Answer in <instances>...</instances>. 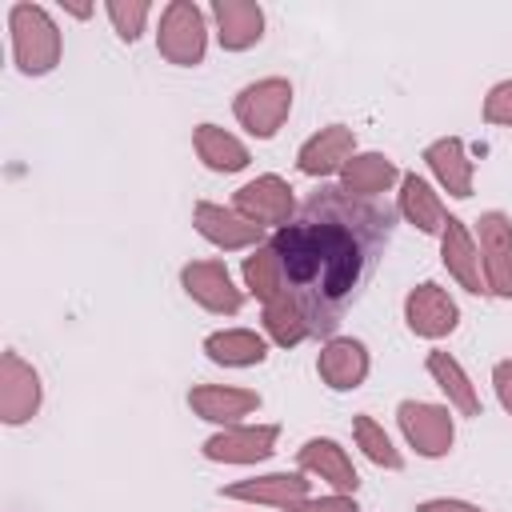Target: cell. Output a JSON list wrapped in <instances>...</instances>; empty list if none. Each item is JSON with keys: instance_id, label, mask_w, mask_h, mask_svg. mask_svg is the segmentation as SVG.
<instances>
[{"instance_id": "f1b7e54d", "label": "cell", "mask_w": 512, "mask_h": 512, "mask_svg": "<svg viewBox=\"0 0 512 512\" xmlns=\"http://www.w3.org/2000/svg\"><path fill=\"white\" fill-rule=\"evenodd\" d=\"M104 12H108V20H112L116 36H120L124 44H136L140 32H144V24H148V16H152V4H148V0H108Z\"/></svg>"}, {"instance_id": "8992f818", "label": "cell", "mask_w": 512, "mask_h": 512, "mask_svg": "<svg viewBox=\"0 0 512 512\" xmlns=\"http://www.w3.org/2000/svg\"><path fill=\"white\" fill-rule=\"evenodd\" d=\"M44 400V384L40 372L20 356V352H4L0 356V420L4 424H28L40 412Z\"/></svg>"}, {"instance_id": "8fae6325", "label": "cell", "mask_w": 512, "mask_h": 512, "mask_svg": "<svg viewBox=\"0 0 512 512\" xmlns=\"http://www.w3.org/2000/svg\"><path fill=\"white\" fill-rule=\"evenodd\" d=\"M404 320H408V328H412L416 336L440 340V336L456 332L460 308H456V300L448 296V288L424 280V284H416V288L404 296Z\"/></svg>"}, {"instance_id": "6da1fadb", "label": "cell", "mask_w": 512, "mask_h": 512, "mask_svg": "<svg viewBox=\"0 0 512 512\" xmlns=\"http://www.w3.org/2000/svg\"><path fill=\"white\" fill-rule=\"evenodd\" d=\"M392 228L396 208L352 196L340 184L316 188L296 216L276 228L272 248L284 268V288L312 336H332L340 328L392 244Z\"/></svg>"}, {"instance_id": "2e32d148", "label": "cell", "mask_w": 512, "mask_h": 512, "mask_svg": "<svg viewBox=\"0 0 512 512\" xmlns=\"http://www.w3.org/2000/svg\"><path fill=\"white\" fill-rule=\"evenodd\" d=\"M188 408L208 420V424H224L232 428L240 416H252L260 408V392L252 388H236V384H196L188 392Z\"/></svg>"}, {"instance_id": "30bf717a", "label": "cell", "mask_w": 512, "mask_h": 512, "mask_svg": "<svg viewBox=\"0 0 512 512\" xmlns=\"http://www.w3.org/2000/svg\"><path fill=\"white\" fill-rule=\"evenodd\" d=\"M276 424H232L204 440V456L216 464H260L276 452Z\"/></svg>"}, {"instance_id": "5b68a950", "label": "cell", "mask_w": 512, "mask_h": 512, "mask_svg": "<svg viewBox=\"0 0 512 512\" xmlns=\"http://www.w3.org/2000/svg\"><path fill=\"white\" fill-rule=\"evenodd\" d=\"M396 424L404 432V440L416 448V456H448L452 440H456V424H452V408L444 404H428V400H400L396 404Z\"/></svg>"}, {"instance_id": "44dd1931", "label": "cell", "mask_w": 512, "mask_h": 512, "mask_svg": "<svg viewBox=\"0 0 512 512\" xmlns=\"http://www.w3.org/2000/svg\"><path fill=\"white\" fill-rule=\"evenodd\" d=\"M424 368H428V376L436 380V388L448 396V408H456L460 416H480V412H484L480 392H476L472 376L464 372V364H460L456 356H448L444 348H432L428 360H424Z\"/></svg>"}, {"instance_id": "ffe728a7", "label": "cell", "mask_w": 512, "mask_h": 512, "mask_svg": "<svg viewBox=\"0 0 512 512\" xmlns=\"http://www.w3.org/2000/svg\"><path fill=\"white\" fill-rule=\"evenodd\" d=\"M424 164H428V172L436 176V184L448 192V196H456V200H468L472 196V160H468V148H464V140L460 136H440V140H432L428 148H424Z\"/></svg>"}, {"instance_id": "d6a6232c", "label": "cell", "mask_w": 512, "mask_h": 512, "mask_svg": "<svg viewBox=\"0 0 512 512\" xmlns=\"http://www.w3.org/2000/svg\"><path fill=\"white\" fill-rule=\"evenodd\" d=\"M416 512H484V508L472 500H456V496H432V500H420Z\"/></svg>"}, {"instance_id": "83f0119b", "label": "cell", "mask_w": 512, "mask_h": 512, "mask_svg": "<svg viewBox=\"0 0 512 512\" xmlns=\"http://www.w3.org/2000/svg\"><path fill=\"white\" fill-rule=\"evenodd\" d=\"M352 440H356V448H360L376 468H388V472H400V468H404L400 448L392 444V436H388L368 412H360V416L352 420Z\"/></svg>"}, {"instance_id": "9a60e30c", "label": "cell", "mask_w": 512, "mask_h": 512, "mask_svg": "<svg viewBox=\"0 0 512 512\" xmlns=\"http://www.w3.org/2000/svg\"><path fill=\"white\" fill-rule=\"evenodd\" d=\"M368 348L352 336H328V344L320 348V360H316V372L320 380L332 388V392H352L364 384L368 376Z\"/></svg>"}, {"instance_id": "7402d4cb", "label": "cell", "mask_w": 512, "mask_h": 512, "mask_svg": "<svg viewBox=\"0 0 512 512\" xmlns=\"http://www.w3.org/2000/svg\"><path fill=\"white\" fill-rule=\"evenodd\" d=\"M396 212H400L412 228H420L424 236H440V232H444V220H448L440 196H436L432 184H428L424 176H416V172L400 176V200H396Z\"/></svg>"}, {"instance_id": "4fadbf2b", "label": "cell", "mask_w": 512, "mask_h": 512, "mask_svg": "<svg viewBox=\"0 0 512 512\" xmlns=\"http://www.w3.org/2000/svg\"><path fill=\"white\" fill-rule=\"evenodd\" d=\"M440 260H444V268L456 276V284H460L464 292H476V296L488 292L476 236L468 232V224H464L460 216H448V220H444V232H440Z\"/></svg>"}, {"instance_id": "836d02e7", "label": "cell", "mask_w": 512, "mask_h": 512, "mask_svg": "<svg viewBox=\"0 0 512 512\" xmlns=\"http://www.w3.org/2000/svg\"><path fill=\"white\" fill-rule=\"evenodd\" d=\"M64 12L76 16V20H88L92 16V4H64Z\"/></svg>"}, {"instance_id": "d6986e66", "label": "cell", "mask_w": 512, "mask_h": 512, "mask_svg": "<svg viewBox=\"0 0 512 512\" xmlns=\"http://www.w3.org/2000/svg\"><path fill=\"white\" fill-rule=\"evenodd\" d=\"M212 20H216V40L224 52H244L260 44L264 36V8L256 0H216Z\"/></svg>"}, {"instance_id": "e0dca14e", "label": "cell", "mask_w": 512, "mask_h": 512, "mask_svg": "<svg viewBox=\"0 0 512 512\" xmlns=\"http://www.w3.org/2000/svg\"><path fill=\"white\" fill-rule=\"evenodd\" d=\"M296 464H300V472L328 480L340 496H352V492L360 488V476H356L348 452H344L336 440H328V436H312V440H304V444L296 448Z\"/></svg>"}, {"instance_id": "484cf974", "label": "cell", "mask_w": 512, "mask_h": 512, "mask_svg": "<svg viewBox=\"0 0 512 512\" xmlns=\"http://www.w3.org/2000/svg\"><path fill=\"white\" fill-rule=\"evenodd\" d=\"M244 288L260 300V304H272V300H280L288 288H284V268H280V256H276V248L272 244H260V248H252L248 256H244Z\"/></svg>"}, {"instance_id": "4dcf8cb0", "label": "cell", "mask_w": 512, "mask_h": 512, "mask_svg": "<svg viewBox=\"0 0 512 512\" xmlns=\"http://www.w3.org/2000/svg\"><path fill=\"white\" fill-rule=\"evenodd\" d=\"M284 512H360V504L352 500V496H340V492H332V496H308V500H300V504H292V508H284Z\"/></svg>"}, {"instance_id": "52a82bcc", "label": "cell", "mask_w": 512, "mask_h": 512, "mask_svg": "<svg viewBox=\"0 0 512 512\" xmlns=\"http://www.w3.org/2000/svg\"><path fill=\"white\" fill-rule=\"evenodd\" d=\"M476 248H480L488 292L500 300H512V220L496 208L484 212L476 220Z\"/></svg>"}, {"instance_id": "7c38bea8", "label": "cell", "mask_w": 512, "mask_h": 512, "mask_svg": "<svg viewBox=\"0 0 512 512\" xmlns=\"http://www.w3.org/2000/svg\"><path fill=\"white\" fill-rule=\"evenodd\" d=\"M192 224H196V232H200L208 244H216V248H224V252L260 248V240H264V228H260V224H252V220L240 216L236 208H224V204H212V200H200V204L192 208Z\"/></svg>"}, {"instance_id": "7a4b0ae2", "label": "cell", "mask_w": 512, "mask_h": 512, "mask_svg": "<svg viewBox=\"0 0 512 512\" xmlns=\"http://www.w3.org/2000/svg\"><path fill=\"white\" fill-rule=\"evenodd\" d=\"M8 32H12V56H16V68L24 76H48L60 56H64V40H60V28L56 20L48 16V8L40 4H12L8 12Z\"/></svg>"}, {"instance_id": "277c9868", "label": "cell", "mask_w": 512, "mask_h": 512, "mask_svg": "<svg viewBox=\"0 0 512 512\" xmlns=\"http://www.w3.org/2000/svg\"><path fill=\"white\" fill-rule=\"evenodd\" d=\"M208 48V24L204 12L192 0H172L160 12V32H156V52L176 64V68H196Z\"/></svg>"}, {"instance_id": "ac0fdd59", "label": "cell", "mask_w": 512, "mask_h": 512, "mask_svg": "<svg viewBox=\"0 0 512 512\" xmlns=\"http://www.w3.org/2000/svg\"><path fill=\"white\" fill-rule=\"evenodd\" d=\"M228 500H248V504H272V508H292L308 500V472H268V476H248L228 488H220Z\"/></svg>"}, {"instance_id": "cb8c5ba5", "label": "cell", "mask_w": 512, "mask_h": 512, "mask_svg": "<svg viewBox=\"0 0 512 512\" xmlns=\"http://www.w3.org/2000/svg\"><path fill=\"white\" fill-rule=\"evenodd\" d=\"M396 180H400V168L384 152H356L344 164V172H340V188L352 192V196H368V200H376L380 192H388Z\"/></svg>"}, {"instance_id": "603a6c76", "label": "cell", "mask_w": 512, "mask_h": 512, "mask_svg": "<svg viewBox=\"0 0 512 512\" xmlns=\"http://www.w3.org/2000/svg\"><path fill=\"white\" fill-rule=\"evenodd\" d=\"M204 356L224 368H252L268 360V340L252 328H220L204 336Z\"/></svg>"}, {"instance_id": "9c48e42d", "label": "cell", "mask_w": 512, "mask_h": 512, "mask_svg": "<svg viewBox=\"0 0 512 512\" xmlns=\"http://www.w3.org/2000/svg\"><path fill=\"white\" fill-rule=\"evenodd\" d=\"M180 284L204 312H216V316H236L244 304V292L232 284V272L224 268V260H188L180 268Z\"/></svg>"}, {"instance_id": "1f68e13d", "label": "cell", "mask_w": 512, "mask_h": 512, "mask_svg": "<svg viewBox=\"0 0 512 512\" xmlns=\"http://www.w3.org/2000/svg\"><path fill=\"white\" fill-rule=\"evenodd\" d=\"M492 388H496L500 408L512 416V360H500V364L492 368Z\"/></svg>"}, {"instance_id": "5bb4252c", "label": "cell", "mask_w": 512, "mask_h": 512, "mask_svg": "<svg viewBox=\"0 0 512 512\" xmlns=\"http://www.w3.org/2000/svg\"><path fill=\"white\" fill-rule=\"evenodd\" d=\"M356 156V132L348 124H328L320 128L316 136H308L296 152V168L304 176H332V172H344V164Z\"/></svg>"}, {"instance_id": "4316f807", "label": "cell", "mask_w": 512, "mask_h": 512, "mask_svg": "<svg viewBox=\"0 0 512 512\" xmlns=\"http://www.w3.org/2000/svg\"><path fill=\"white\" fill-rule=\"evenodd\" d=\"M264 332H268V340L272 344H280V348H296L300 340H308L312 332H308V320H304V312L296 308V300L284 292L280 300H272V304H264Z\"/></svg>"}, {"instance_id": "d4e9b609", "label": "cell", "mask_w": 512, "mask_h": 512, "mask_svg": "<svg viewBox=\"0 0 512 512\" xmlns=\"http://www.w3.org/2000/svg\"><path fill=\"white\" fill-rule=\"evenodd\" d=\"M192 148H196V156L204 160V168H212V172H240V168H248V148H244V140H236L232 132H224L220 124H196V132H192Z\"/></svg>"}, {"instance_id": "3957f363", "label": "cell", "mask_w": 512, "mask_h": 512, "mask_svg": "<svg viewBox=\"0 0 512 512\" xmlns=\"http://www.w3.org/2000/svg\"><path fill=\"white\" fill-rule=\"evenodd\" d=\"M232 112H236L240 128H248V136L272 140L280 132V124L288 120V112H292V84L284 76L252 80V84H244L236 92Z\"/></svg>"}, {"instance_id": "f546056e", "label": "cell", "mask_w": 512, "mask_h": 512, "mask_svg": "<svg viewBox=\"0 0 512 512\" xmlns=\"http://www.w3.org/2000/svg\"><path fill=\"white\" fill-rule=\"evenodd\" d=\"M484 120L488 124H500V128H512V80H500L488 88L484 96Z\"/></svg>"}, {"instance_id": "ba28073f", "label": "cell", "mask_w": 512, "mask_h": 512, "mask_svg": "<svg viewBox=\"0 0 512 512\" xmlns=\"http://www.w3.org/2000/svg\"><path fill=\"white\" fill-rule=\"evenodd\" d=\"M232 208L240 212V216H248L252 224H260V228H284L292 216H296V196H292V184L284 180V176H256V180H248L244 188H236V196H232Z\"/></svg>"}]
</instances>
